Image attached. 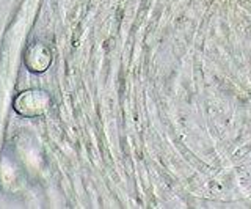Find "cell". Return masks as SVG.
I'll return each mask as SVG.
<instances>
[{"instance_id":"7a4b0ae2","label":"cell","mask_w":251,"mask_h":209,"mask_svg":"<svg viewBox=\"0 0 251 209\" xmlns=\"http://www.w3.org/2000/svg\"><path fill=\"white\" fill-rule=\"evenodd\" d=\"M24 63L31 73H44L52 63V53L46 44L31 43L24 55Z\"/></svg>"},{"instance_id":"6da1fadb","label":"cell","mask_w":251,"mask_h":209,"mask_svg":"<svg viewBox=\"0 0 251 209\" xmlns=\"http://www.w3.org/2000/svg\"><path fill=\"white\" fill-rule=\"evenodd\" d=\"M14 110L25 118H36L44 115L50 107V96L43 90H25L14 99Z\"/></svg>"}]
</instances>
